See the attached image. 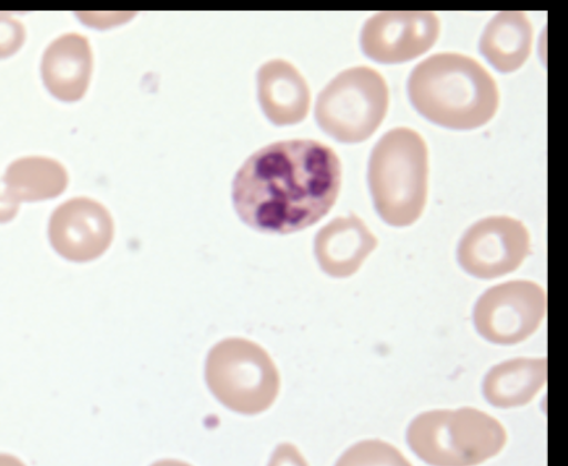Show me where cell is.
<instances>
[{"instance_id": "obj_2", "label": "cell", "mask_w": 568, "mask_h": 466, "mask_svg": "<svg viewBox=\"0 0 568 466\" xmlns=\"http://www.w3.org/2000/svg\"><path fill=\"white\" fill-rule=\"evenodd\" d=\"M407 90L423 116L454 130L487 123L499 101L491 74L474 58L456 52L435 53L416 64Z\"/></svg>"}, {"instance_id": "obj_9", "label": "cell", "mask_w": 568, "mask_h": 466, "mask_svg": "<svg viewBox=\"0 0 568 466\" xmlns=\"http://www.w3.org/2000/svg\"><path fill=\"white\" fill-rule=\"evenodd\" d=\"M439 31V19L432 11H384L365 21L359 40L368 58L398 63L428 51Z\"/></svg>"}, {"instance_id": "obj_4", "label": "cell", "mask_w": 568, "mask_h": 466, "mask_svg": "<svg viewBox=\"0 0 568 466\" xmlns=\"http://www.w3.org/2000/svg\"><path fill=\"white\" fill-rule=\"evenodd\" d=\"M407 443L432 466H475L501 450L506 432L496 418L476 408L436 409L412 421Z\"/></svg>"}, {"instance_id": "obj_3", "label": "cell", "mask_w": 568, "mask_h": 466, "mask_svg": "<svg viewBox=\"0 0 568 466\" xmlns=\"http://www.w3.org/2000/svg\"><path fill=\"white\" fill-rule=\"evenodd\" d=\"M427 145L415 130L387 131L372 150L367 181L375 209L389 225L406 226L422 214L427 196Z\"/></svg>"}, {"instance_id": "obj_20", "label": "cell", "mask_w": 568, "mask_h": 466, "mask_svg": "<svg viewBox=\"0 0 568 466\" xmlns=\"http://www.w3.org/2000/svg\"><path fill=\"white\" fill-rule=\"evenodd\" d=\"M151 466H191L187 463L175 460V459H162L159 462H155Z\"/></svg>"}, {"instance_id": "obj_11", "label": "cell", "mask_w": 568, "mask_h": 466, "mask_svg": "<svg viewBox=\"0 0 568 466\" xmlns=\"http://www.w3.org/2000/svg\"><path fill=\"white\" fill-rule=\"evenodd\" d=\"M377 246L376 236L353 212L323 226L314 240V252L321 269L334 277L355 273Z\"/></svg>"}, {"instance_id": "obj_19", "label": "cell", "mask_w": 568, "mask_h": 466, "mask_svg": "<svg viewBox=\"0 0 568 466\" xmlns=\"http://www.w3.org/2000/svg\"><path fill=\"white\" fill-rule=\"evenodd\" d=\"M267 466H308L298 449L288 443L278 445Z\"/></svg>"}, {"instance_id": "obj_6", "label": "cell", "mask_w": 568, "mask_h": 466, "mask_svg": "<svg viewBox=\"0 0 568 466\" xmlns=\"http://www.w3.org/2000/svg\"><path fill=\"white\" fill-rule=\"evenodd\" d=\"M389 101L388 87L373 68L346 69L320 92L315 119L337 141L355 143L368 139L384 120Z\"/></svg>"}, {"instance_id": "obj_12", "label": "cell", "mask_w": 568, "mask_h": 466, "mask_svg": "<svg viewBox=\"0 0 568 466\" xmlns=\"http://www.w3.org/2000/svg\"><path fill=\"white\" fill-rule=\"evenodd\" d=\"M68 184V173L57 160L24 156L14 160L0 181V221L10 220L21 201L59 195Z\"/></svg>"}, {"instance_id": "obj_17", "label": "cell", "mask_w": 568, "mask_h": 466, "mask_svg": "<svg viewBox=\"0 0 568 466\" xmlns=\"http://www.w3.org/2000/svg\"><path fill=\"white\" fill-rule=\"evenodd\" d=\"M335 466H413L393 445L368 439L351 446Z\"/></svg>"}, {"instance_id": "obj_5", "label": "cell", "mask_w": 568, "mask_h": 466, "mask_svg": "<svg viewBox=\"0 0 568 466\" xmlns=\"http://www.w3.org/2000/svg\"><path fill=\"white\" fill-rule=\"evenodd\" d=\"M205 381L224 406L245 415L266 411L280 389V375L267 352L241 337L223 340L211 348Z\"/></svg>"}, {"instance_id": "obj_15", "label": "cell", "mask_w": 568, "mask_h": 466, "mask_svg": "<svg viewBox=\"0 0 568 466\" xmlns=\"http://www.w3.org/2000/svg\"><path fill=\"white\" fill-rule=\"evenodd\" d=\"M532 45V26L521 11H501L486 24L480 53L498 71L507 73L520 68Z\"/></svg>"}, {"instance_id": "obj_7", "label": "cell", "mask_w": 568, "mask_h": 466, "mask_svg": "<svg viewBox=\"0 0 568 466\" xmlns=\"http://www.w3.org/2000/svg\"><path fill=\"white\" fill-rule=\"evenodd\" d=\"M545 313V294L530 282H510L485 292L474 310L478 333L487 341L510 345L535 332Z\"/></svg>"}, {"instance_id": "obj_14", "label": "cell", "mask_w": 568, "mask_h": 466, "mask_svg": "<svg viewBox=\"0 0 568 466\" xmlns=\"http://www.w3.org/2000/svg\"><path fill=\"white\" fill-rule=\"evenodd\" d=\"M257 97L267 119L277 125L302 121L310 109L306 80L290 62L274 59L257 71Z\"/></svg>"}, {"instance_id": "obj_10", "label": "cell", "mask_w": 568, "mask_h": 466, "mask_svg": "<svg viewBox=\"0 0 568 466\" xmlns=\"http://www.w3.org/2000/svg\"><path fill=\"white\" fill-rule=\"evenodd\" d=\"M113 232L109 211L84 196L59 205L49 222V236L55 251L78 262L100 256L109 247Z\"/></svg>"}, {"instance_id": "obj_13", "label": "cell", "mask_w": 568, "mask_h": 466, "mask_svg": "<svg viewBox=\"0 0 568 466\" xmlns=\"http://www.w3.org/2000/svg\"><path fill=\"white\" fill-rule=\"evenodd\" d=\"M93 57L87 37L71 32L53 40L44 50L41 74L47 89L59 100L72 102L85 93Z\"/></svg>"}, {"instance_id": "obj_1", "label": "cell", "mask_w": 568, "mask_h": 466, "mask_svg": "<svg viewBox=\"0 0 568 466\" xmlns=\"http://www.w3.org/2000/svg\"><path fill=\"white\" fill-rule=\"evenodd\" d=\"M341 182V161L332 148L311 139L284 140L245 160L234 176L232 200L252 229L287 234L325 216Z\"/></svg>"}, {"instance_id": "obj_18", "label": "cell", "mask_w": 568, "mask_h": 466, "mask_svg": "<svg viewBox=\"0 0 568 466\" xmlns=\"http://www.w3.org/2000/svg\"><path fill=\"white\" fill-rule=\"evenodd\" d=\"M24 38L23 24L8 13H0V59L18 51Z\"/></svg>"}, {"instance_id": "obj_8", "label": "cell", "mask_w": 568, "mask_h": 466, "mask_svg": "<svg viewBox=\"0 0 568 466\" xmlns=\"http://www.w3.org/2000/svg\"><path fill=\"white\" fill-rule=\"evenodd\" d=\"M529 253V233L518 220L490 216L473 224L462 236L457 259L464 270L480 278L516 270Z\"/></svg>"}, {"instance_id": "obj_16", "label": "cell", "mask_w": 568, "mask_h": 466, "mask_svg": "<svg viewBox=\"0 0 568 466\" xmlns=\"http://www.w3.org/2000/svg\"><path fill=\"white\" fill-rule=\"evenodd\" d=\"M546 383L545 358H516L494 366L483 383L485 398L509 408L529 403Z\"/></svg>"}]
</instances>
